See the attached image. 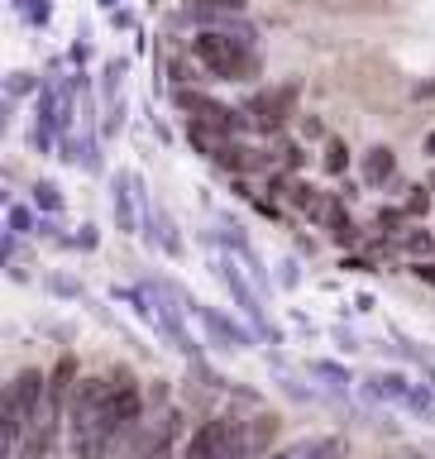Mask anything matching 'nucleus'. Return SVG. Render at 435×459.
Returning <instances> with one entry per match:
<instances>
[{
	"label": "nucleus",
	"mask_w": 435,
	"mask_h": 459,
	"mask_svg": "<svg viewBox=\"0 0 435 459\" xmlns=\"http://www.w3.org/2000/svg\"><path fill=\"white\" fill-rule=\"evenodd\" d=\"M120 440V421L110 407V378H82L67 402V445L72 459H100Z\"/></svg>",
	"instance_id": "1"
},
{
	"label": "nucleus",
	"mask_w": 435,
	"mask_h": 459,
	"mask_svg": "<svg viewBox=\"0 0 435 459\" xmlns=\"http://www.w3.org/2000/svg\"><path fill=\"white\" fill-rule=\"evenodd\" d=\"M43 397H48V378L39 368L14 373L10 393L0 397V450L5 455H14L29 440V430H34L39 411H43Z\"/></svg>",
	"instance_id": "2"
},
{
	"label": "nucleus",
	"mask_w": 435,
	"mask_h": 459,
	"mask_svg": "<svg viewBox=\"0 0 435 459\" xmlns=\"http://www.w3.org/2000/svg\"><path fill=\"white\" fill-rule=\"evenodd\" d=\"M192 53H196V63L221 82H249L258 72V57L249 53V39H230V34H215V29L192 39Z\"/></svg>",
	"instance_id": "3"
},
{
	"label": "nucleus",
	"mask_w": 435,
	"mask_h": 459,
	"mask_svg": "<svg viewBox=\"0 0 435 459\" xmlns=\"http://www.w3.org/2000/svg\"><path fill=\"white\" fill-rule=\"evenodd\" d=\"M292 106H297V82H283L278 91H258L244 115H249L254 129H264V134H278V129L292 120Z\"/></svg>",
	"instance_id": "4"
},
{
	"label": "nucleus",
	"mask_w": 435,
	"mask_h": 459,
	"mask_svg": "<svg viewBox=\"0 0 435 459\" xmlns=\"http://www.w3.org/2000/svg\"><path fill=\"white\" fill-rule=\"evenodd\" d=\"M178 106L192 115V125H211V129H225V134H239L244 125H249V115H235L230 106L211 96H192V91H178Z\"/></svg>",
	"instance_id": "5"
},
{
	"label": "nucleus",
	"mask_w": 435,
	"mask_h": 459,
	"mask_svg": "<svg viewBox=\"0 0 435 459\" xmlns=\"http://www.w3.org/2000/svg\"><path fill=\"white\" fill-rule=\"evenodd\" d=\"M225 436H230V416H211L196 426V436L187 440L182 459H221L225 455Z\"/></svg>",
	"instance_id": "6"
},
{
	"label": "nucleus",
	"mask_w": 435,
	"mask_h": 459,
	"mask_svg": "<svg viewBox=\"0 0 435 459\" xmlns=\"http://www.w3.org/2000/svg\"><path fill=\"white\" fill-rule=\"evenodd\" d=\"M221 278H225V287H230V297L239 301V311L249 316V321H254L258 330H264V335H273V330L264 325V307H258V292H254L249 282H244V273H239L235 264H230V258H225V264H221Z\"/></svg>",
	"instance_id": "7"
},
{
	"label": "nucleus",
	"mask_w": 435,
	"mask_h": 459,
	"mask_svg": "<svg viewBox=\"0 0 435 459\" xmlns=\"http://www.w3.org/2000/svg\"><path fill=\"white\" fill-rule=\"evenodd\" d=\"M192 311H196V316H201V321H206V325H211V335H215V340H221V344H225V350H249V344H254V340H249V335H244V330H239V325H230V321H225V316H221V311H211V307H201V301H196V307H192Z\"/></svg>",
	"instance_id": "8"
},
{
	"label": "nucleus",
	"mask_w": 435,
	"mask_h": 459,
	"mask_svg": "<svg viewBox=\"0 0 435 459\" xmlns=\"http://www.w3.org/2000/svg\"><path fill=\"white\" fill-rule=\"evenodd\" d=\"M178 426H182V416H178V411H168V416H163V426H158L153 436L144 440L139 459H172V436H178Z\"/></svg>",
	"instance_id": "9"
},
{
	"label": "nucleus",
	"mask_w": 435,
	"mask_h": 459,
	"mask_svg": "<svg viewBox=\"0 0 435 459\" xmlns=\"http://www.w3.org/2000/svg\"><path fill=\"white\" fill-rule=\"evenodd\" d=\"M393 172H397L393 149H383V143H378V149L364 153V182H369V186H383L387 178H393Z\"/></svg>",
	"instance_id": "10"
},
{
	"label": "nucleus",
	"mask_w": 435,
	"mask_h": 459,
	"mask_svg": "<svg viewBox=\"0 0 435 459\" xmlns=\"http://www.w3.org/2000/svg\"><path fill=\"white\" fill-rule=\"evenodd\" d=\"M373 397H387V402H412V387L402 383V373H378V378L364 383Z\"/></svg>",
	"instance_id": "11"
},
{
	"label": "nucleus",
	"mask_w": 435,
	"mask_h": 459,
	"mask_svg": "<svg viewBox=\"0 0 435 459\" xmlns=\"http://www.w3.org/2000/svg\"><path fill=\"white\" fill-rule=\"evenodd\" d=\"M129 178H115V221H120V230H135V206H129Z\"/></svg>",
	"instance_id": "12"
},
{
	"label": "nucleus",
	"mask_w": 435,
	"mask_h": 459,
	"mask_svg": "<svg viewBox=\"0 0 435 459\" xmlns=\"http://www.w3.org/2000/svg\"><path fill=\"white\" fill-rule=\"evenodd\" d=\"M301 459H344V440L326 436V440H307V455Z\"/></svg>",
	"instance_id": "13"
},
{
	"label": "nucleus",
	"mask_w": 435,
	"mask_h": 459,
	"mask_svg": "<svg viewBox=\"0 0 435 459\" xmlns=\"http://www.w3.org/2000/svg\"><path fill=\"white\" fill-rule=\"evenodd\" d=\"M350 168V149H344V139H326V172H340Z\"/></svg>",
	"instance_id": "14"
},
{
	"label": "nucleus",
	"mask_w": 435,
	"mask_h": 459,
	"mask_svg": "<svg viewBox=\"0 0 435 459\" xmlns=\"http://www.w3.org/2000/svg\"><path fill=\"white\" fill-rule=\"evenodd\" d=\"M426 211H431V196H426V186H412V196L402 201V215H412V221H416V215H426Z\"/></svg>",
	"instance_id": "15"
},
{
	"label": "nucleus",
	"mask_w": 435,
	"mask_h": 459,
	"mask_svg": "<svg viewBox=\"0 0 435 459\" xmlns=\"http://www.w3.org/2000/svg\"><path fill=\"white\" fill-rule=\"evenodd\" d=\"M34 201H39V211H57V206H63V196H57V186H53V182L34 186Z\"/></svg>",
	"instance_id": "16"
},
{
	"label": "nucleus",
	"mask_w": 435,
	"mask_h": 459,
	"mask_svg": "<svg viewBox=\"0 0 435 459\" xmlns=\"http://www.w3.org/2000/svg\"><path fill=\"white\" fill-rule=\"evenodd\" d=\"M330 230H335V239H340V244H354V239H359V230H354V221H350L344 211L335 215V221H330Z\"/></svg>",
	"instance_id": "17"
},
{
	"label": "nucleus",
	"mask_w": 435,
	"mask_h": 459,
	"mask_svg": "<svg viewBox=\"0 0 435 459\" xmlns=\"http://www.w3.org/2000/svg\"><path fill=\"white\" fill-rule=\"evenodd\" d=\"M316 378H330V383H350V373H344L340 364H311Z\"/></svg>",
	"instance_id": "18"
},
{
	"label": "nucleus",
	"mask_w": 435,
	"mask_h": 459,
	"mask_svg": "<svg viewBox=\"0 0 435 459\" xmlns=\"http://www.w3.org/2000/svg\"><path fill=\"white\" fill-rule=\"evenodd\" d=\"M10 225H14V235H24V230H29V211H10Z\"/></svg>",
	"instance_id": "19"
},
{
	"label": "nucleus",
	"mask_w": 435,
	"mask_h": 459,
	"mask_svg": "<svg viewBox=\"0 0 435 459\" xmlns=\"http://www.w3.org/2000/svg\"><path fill=\"white\" fill-rule=\"evenodd\" d=\"M301 455H307V440H301V445H292V450H278V455H268V459H301Z\"/></svg>",
	"instance_id": "20"
},
{
	"label": "nucleus",
	"mask_w": 435,
	"mask_h": 459,
	"mask_svg": "<svg viewBox=\"0 0 435 459\" xmlns=\"http://www.w3.org/2000/svg\"><path fill=\"white\" fill-rule=\"evenodd\" d=\"M201 5H215V10H239L244 0H201Z\"/></svg>",
	"instance_id": "21"
},
{
	"label": "nucleus",
	"mask_w": 435,
	"mask_h": 459,
	"mask_svg": "<svg viewBox=\"0 0 435 459\" xmlns=\"http://www.w3.org/2000/svg\"><path fill=\"white\" fill-rule=\"evenodd\" d=\"M426 153H435V134H426Z\"/></svg>",
	"instance_id": "22"
},
{
	"label": "nucleus",
	"mask_w": 435,
	"mask_h": 459,
	"mask_svg": "<svg viewBox=\"0 0 435 459\" xmlns=\"http://www.w3.org/2000/svg\"><path fill=\"white\" fill-rule=\"evenodd\" d=\"M431 192H435V172H431Z\"/></svg>",
	"instance_id": "23"
}]
</instances>
